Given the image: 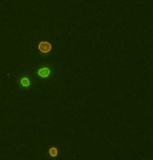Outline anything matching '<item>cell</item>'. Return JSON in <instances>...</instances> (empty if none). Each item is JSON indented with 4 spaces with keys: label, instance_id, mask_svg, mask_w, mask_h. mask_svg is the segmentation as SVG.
Returning a JSON list of instances; mask_svg holds the SVG:
<instances>
[{
    "label": "cell",
    "instance_id": "1",
    "mask_svg": "<svg viewBox=\"0 0 153 160\" xmlns=\"http://www.w3.org/2000/svg\"><path fill=\"white\" fill-rule=\"evenodd\" d=\"M52 44L47 41H41L40 43L38 44V49L43 53H48L50 50H52Z\"/></svg>",
    "mask_w": 153,
    "mask_h": 160
},
{
    "label": "cell",
    "instance_id": "2",
    "mask_svg": "<svg viewBox=\"0 0 153 160\" xmlns=\"http://www.w3.org/2000/svg\"><path fill=\"white\" fill-rule=\"evenodd\" d=\"M49 73H50V70H49V68H47V67H42L38 70V75L41 78H47L49 75Z\"/></svg>",
    "mask_w": 153,
    "mask_h": 160
},
{
    "label": "cell",
    "instance_id": "3",
    "mask_svg": "<svg viewBox=\"0 0 153 160\" xmlns=\"http://www.w3.org/2000/svg\"><path fill=\"white\" fill-rule=\"evenodd\" d=\"M21 85L24 86V87L29 86V80H28V78H21Z\"/></svg>",
    "mask_w": 153,
    "mask_h": 160
},
{
    "label": "cell",
    "instance_id": "4",
    "mask_svg": "<svg viewBox=\"0 0 153 160\" xmlns=\"http://www.w3.org/2000/svg\"><path fill=\"white\" fill-rule=\"evenodd\" d=\"M49 154H50V156H52V157H56L57 154H58V151H57L56 148H50V149H49Z\"/></svg>",
    "mask_w": 153,
    "mask_h": 160
}]
</instances>
